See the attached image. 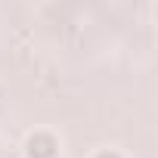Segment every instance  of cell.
<instances>
[{
	"label": "cell",
	"mask_w": 158,
	"mask_h": 158,
	"mask_svg": "<svg viewBox=\"0 0 158 158\" xmlns=\"http://www.w3.org/2000/svg\"><path fill=\"white\" fill-rule=\"evenodd\" d=\"M99 158H118V155H99Z\"/></svg>",
	"instance_id": "cell-1"
}]
</instances>
